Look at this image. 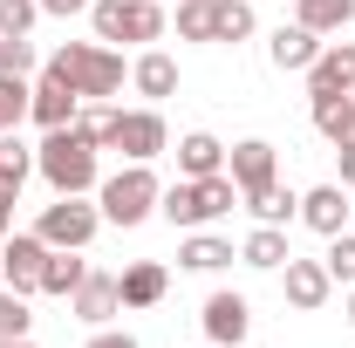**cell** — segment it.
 Returning a JSON list of instances; mask_svg holds the SVG:
<instances>
[{
    "label": "cell",
    "instance_id": "4fadbf2b",
    "mask_svg": "<svg viewBox=\"0 0 355 348\" xmlns=\"http://www.w3.org/2000/svg\"><path fill=\"white\" fill-rule=\"evenodd\" d=\"M314 55H321V35L301 28V21H280V28H273V42H266V62H273V69H287V76H308Z\"/></svg>",
    "mask_w": 355,
    "mask_h": 348
},
{
    "label": "cell",
    "instance_id": "d6986e66",
    "mask_svg": "<svg viewBox=\"0 0 355 348\" xmlns=\"http://www.w3.org/2000/svg\"><path fill=\"white\" fill-rule=\"evenodd\" d=\"M130 82H137V96L164 103V96H178V62L164 55V48H144V55H137V69H130Z\"/></svg>",
    "mask_w": 355,
    "mask_h": 348
},
{
    "label": "cell",
    "instance_id": "52a82bcc",
    "mask_svg": "<svg viewBox=\"0 0 355 348\" xmlns=\"http://www.w3.org/2000/svg\"><path fill=\"white\" fill-rule=\"evenodd\" d=\"M42 266H48V239L42 232H7L0 239V273L14 294H42Z\"/></svg>",
    "mask_w": 355,
    "mask_h": 348
},
{
    "label": "cell",
    "instance_id": "e575fe53",
    "mask_svg": "<svg viewBox=\"0 0 355 348\" xmlns=\"http://www.w3.org/2000/svg\"><path fill=\"white\" fill-rule=\"evenodd\" d=\"M89 348H137V335H123V328H96Z\"/></svg>",
    "mask_w": 355,
    "mask_h": 348
},
{
    "label": "cell",
    "instance_id": "836d02e7",
    "mask_svg": "<svg viewBox=\"0 0 355 348\" xmlns=\"http://www.w3.org/2000/svg\"><path fill=\"white\" fill-rule=\"evenodd\" d=\"M42 21V0H0V35H28Z\"/></svg>",
    "mask_w": 355,
    "mask_h": 348
},
{
    "label": "cell",
    "instance_id": "f35d334b",
    "mask_svg": "<svg viewBox=\"0 0 355 348\" xmlns=\"http://www.w3.org/2000/svg\"><path fill=\"white\" fill-rule=\"evenodd\" d=\"M0 348H35V342H28V335H21V342H0Z\"/></svg>",
    "mask_w": 355,
    "mask_h": 348
},
{
    "label": "cell",
    "instance_id": "9a60e30c",
    "mask_svg": "<svg viewBox=\"0 0 355 348\" xmlns=\"http://www.w3.org/2000/svg\"><path fill=\"white\" fill-rule=\"evenodd\" d=\"M349 198H342V184H314V191H301V225L308 232H321V239H335V232H349Z\"/></svg>",
    "mask_w": 355,
    "mask_h": 348
},
{
    "label": "cell",
    "instance_id": "2e32d148",
    "mask_svg": "<svg viewBox=\"0 0 355 348\" xmlns=\"http://www.w3.org/2000/svg\"><path fill=\"white\" fill-rule=\"evenodd\" d=\"M157 218H171L178 232H198V225H212L205 198H198V177H178V184H164V191H157Z\"/></svg>",
    "mask_w": 355,
    "mask_h": 348
},
{
    "label": "cell",
    "instance_id": "8992f818",
    "mask_svg": "<svg viewBox=\"0 0 355 348\" xmlns=\"http://www.w3.org/2000/svg\"><path fill=\"white\" fill-rule=\"evenodd\" d=\"M110 150H123L130 164H150L157 150H171V130H164L157 110H116V137H110Z\"/></svg>",
    "mask_w": 355,
    "mask_h": 348
},
{
    "label": "cell",
    "instance_id": "ba28073f",
    "mask_svg": "<svg viewBox=\"0 0 355 348\" xmlns=\"http://www.w3.org/2000/svg\"><path fill=\"white\" fill-rule=\"evenodd\" d=\"M308 96H355V42H321L308 62Z\"/></svg>",
    "mask_w": 355,
    "mask_h": 348
},
{
    "label": "cell",
    "instance_id": "44dd1931",
    "mask_svg": "<svg viewBox=\"0 0 355 348\" xmlns=\"http://www.w3.org/2000/svg\"><path fill=\"white\" fill-rule=\"evenodd\" d=\"M308 110H314V130L328 137L335 150L355 143V96H308Z\"/></svg>",
    "mask_w": 355,
    "mask_h": 348
},
{
    "label": "cell",
    "instance_id": "4316f807",
    "mask_svg": "<svg viewBox=\"0 0 355 348\" xmlns=\"http://www.w3.org/2000/svg\"><path fill=\"white\" fill-rule=\"evenodd\" d=\"M253 28H260V14L246 0H212V42H253Z\"/></svg>",
    "mask_w": 355,
    "mask_h": 348
},
{
    "label": "cell",
    "instance_id": "277c9868",
    "mask_svg": "<svg viewBox=\"0 0 355 348\" xmlns=\"http://www.w3.org/2000/svg\"><path fill=\"white\" fill-rule=\"evenodd\" d=\"M89 28H96V42H157L164 35V7L157 0H96Z\"/></svg>",
    "mask_w": 355,
    "mask_h": 348
},
{
    "label": "cell",
    "instance_id": "ffe728a7",
    "mask_svg": "<svg viewBox=\"0 0 355 348\" xmlns=\"http://www.w3.org/2000/svg\"><path fill=\"white\" fill-rule=\"evenodd\" d=\"M83 280H89V260L76 253V246H48V266H42V294L69 301V294H76Z\"/></svg>",
    "mask_w": 355,
    "mask_h": 348
},
{
    "label": "cell",
    "instance_id": "5b68a950",
    "mask_svg": "<svg viewBox=\"0 0 355 348\" xmlns=\"http://www.w3.org/2000/svg\"><path fill=\"white\" fill-rule=\"evenodd\" d=\"M96 225H103V212L89 205L83 191H76V198H55V205H42V218H35V232H42L48 246H76V253L96 239Z\"/></svg>",
    "mask_w": 355,
    "mask_h": 348
},
{
    "label": "cell",
    "instance_id": "6da1fadb",
    "mask_svg": "<svg viewBox=\"0 0 355 348\" xmlns=\"http://www.w3.org/2000/svg\"><path fill=\"white\" fill-rule=\"evenodd\" d=\"M35 171L48 177L55 198H76V191H96V184H103V177H96V143H89L76 123L42 130V143H35Z\"/></svg>",
    "mask_w": 355,
    "mask_h": 348
},
{
    "label": "cell",
    "instance_id": "1f68e13d",
    "mask_svg": "<svg viewBox=\"0 0 355 348\" xmlns=\"http://www.w3.org/2000/svg\"><path fill=\"white\" fill-rule=\"evenodd\" d=\"M28 96H35V89L21 82V76H0V130H21V116H28Z\"/></svg>",
    "mask_w": 355,
    "mask_h": 348
},
{
    "label": "cell",
    "instance_id": "30bf717a",
    "mask_svg": "<svg viewBox=\"0 0 355 348\" xmlns=\"http://www.w3.org/2000/svg\"><path fill=\"white\" fill-rule=\"evenodd\" d=\"M69 307H76V321H89V328H110V321L123 314V287H116V273H96V266H89V280L69 294Z\"/></svg>",
    "mask_w": 355,
    "mask_h": 348
},
{
    "label": "cell",
    "instance_id": "484cf974",
    "mask_svg": "<svg viewBox=\"0 0 355 348\" xmlns=\"http://www.w3.org/2000/svg\"><path fill=\"white\" fill-rule=\"evenodd\" d=\"M294 21L314 28V35H342L355 21V0H294Z\"/></svg>",
    "mask_w": 355,
    "mask_h": 348
},
{
    "label": "cell",
    "instance_id": "3957f363",
    "mask_svg": "<svg viewBox=\"0 0 355 348\" xmlns=\"http://www.w3.org/2000/svg\"><path fill=\"white\" fill-rule=\"evenodd\" d=\"M157 177H150V164H123L116 177H103L96 184V212L110 218V225H144V218L157 212Z\"/></svg>",
    "mask_w": 355,
    "mask_h": 348
},
{
    "label": "cell",
    "instance_id": "5bb4252c",
    "mask_svg": "<svg viewBox=\"0 0 355 348\" xmlns=\"http://www.w3.org/2000/svg\"><path fill=\"white\" fill-rule=\"evenodd\" d=\"M76 110H83V96L62 82V76L42 69V82H35V96H28V116H35L42 130H62V123H76Z\"/></svg>",
    "mask_w": 355,
    "mask_h": 348
},
{
    "label": "cell",
    "instance_id": "9c48e42d",
    "mask_svg": "<svg viewBox=\"0 0 355 348\" xmlns=\"http://www.w3.org/2000/svg\"><path fill=\"white\" fill-rule=\"evenodd\" d=\"M273 171H280V157H273V143H266V137H246V143H232V150H225V177L239 184V198H246V191H260V184H273Z\"/></svg>",
    "mask_w": 355,
    "mask_h": 348
},
{
    "label": "cell",
    "instance_id": "ab89813d",
    "mask_svg": "<svg viewBox=\"0 0 355 348\" xmlns=\"http://www.w3.org/2000/svg\"><path fill=\"white\" fill-rule=\"evenodd\" d=\"M349 321H355V287H349Z\"/></svg>",
    "mask_w": 355,
    "mask_h": 348
},
{
    "label": "cell",
    "instance_id": "7a4b0ae2",
    "mask_svg": "<svg viewBox=\"0 0 355 348\" xmlns=\"http://www.w3.org/2000/svg\"><path fill=\"white\" fill-rule=\"evenodd\" d=\"M42 69L62 76L76 96H116V89H123V55H116L110 42H62Z\"/></svg>",
    "mask_w": 355,
    "mask_h": 348
},
{
    "label": "cell",
    "instance_id": "603a6c76",
    "mask_svg": "<svg viewBox=\"0 0 355 348\" xmlns=\"http://www.w3.org/2000/svg\"><path fill=\"white\" fill-rule=\"evenodd\" d=\"M246 212L260 218V225H287V218H301V191H287V184L273 177L260 191H246Z\"/></svg>",
    "mask_w": 355,
    "mask_h": 348
},
{
    "label": "cell",
    "instance_id": "e0dca14e",
    "mask_svg": "<svg viewBox=\"0 0 355 348\" xmlns=\"http://www.w3.org/2000/svg\"><path fill=\"white\" fill-rule=\"evenodd\" d=\"M116 287H123V307H157L164 294H171V273H164L157 260H137V266L116 273Z\"/></svg>",
    "mask_w": 355,
    "mask_h": 348
},
{
    "label": "cell",
    "instance_id": "8fae6325",
    "mask_svg": "<svg viewBox=\"0 0 355 348\" xmlns=\"http://www.w3.org/2000/svg\"><path fill=\"white\" fill-rule=\"evenodd\" d=\"M246 328H253L246 294H232V287H225V294L205 301V342H212V348H239V342H246Z\"/></svg>",
    "mask_w": 355,
    "mask_h": 348
},
{
    "label": "cell",
    "instance_id": "f1b7e54d",
    "mask_svg": "<svg viewBox=\"0 0 355 348\" xmlns=\"http://www.w3.org/2000/svg\"><path fill=\"white\" fill-rule=\"evenodd\" d=\"M28 328H35V314H28V294L0 287V342H21Z\"/></svg>",
    "mask_w": 355,
    "mask_h": 348
},
{
    "label": "cell",
    "instance_id": "cb8c5ba5",
    "mask_svg": "<svg viewBox=\"0 0 355 348\" xmlns=\"http://www.w3.org/2000/svg\"><path fill=\"white\" fill-rule=\"evenodd\" d=\"M239 260L260 266V273H280V266H287V225H253L246 246H239Z\"/></svg>",
    "mask_w": 355,
    "mask_h": 348
},
{
    "label": "cell",
    "instance_id": "7c38bea8",
    "mask_svg": "<svg viewBox=\"0 0 355 348\" xmlns=\"http://www.w3.org/2000/svg\"><path fill=\"white\" fill-rule=\"evenodd\" d=\"M280 287H287V301L301 307V314H314V307H328V294H335L328 266H321V260H294V253H287V266H280Z\"/></svg>",
    "mask_w": 355,
    "mask_h": 348
},
{
    "label": "cell",
    "instance_id": "d6a6232c",
    "mask_svg": "<svg viewBox=\"0 0 355 348\" xmlns=\"http://www.w3.org/2000/svg\"><path fill=\"white\" fill-rule=\"evenodd\" d=\"M0 76H35V48H28V35H0Z\"/></svg>",
    "mask_w": 355,
    "mask_h": 348
},
{
    "label": "cell",
    "instance_id": "83f0119b",
    "mask_svg": "<svg viewBox=\"0 0 355 348\" xmlns=\"http://www.w3.org/2000/svg\"><path fill=\"white\" fill-rule=\"evenodd\" d=\"M321 266H328V280H342V287H355V225L328 239V253H321Z\"/></svg>",
    "mask_w": 355,
    "mask_h": 348
},
{
    "label": "cell",
    "instance_id": "4dcf8cb0",
    "mask_svg": "<svg viewBox=\"0 0 355 348\" xmlns=\"http://www.w3.org/2000/svg\"><path fill=\"white\" fill-rule=\"evenodd\" d=\"M178 42H212V0H178Z\"/></svg>",
    "mask_w": 355,
    "mask_h": 348
},
{
    "label": "cell",
    "instance_id": "ac0fdd59",
    "mask_svg": "<svg viewBox=\"0 0 355 348\" xmlns=\"http://www.w3.org/2000/svg\"><path fill=\"white\" fill-rule=\"evenodd\" d=\"M225 171V143L212 130H191V137H178V177H212Z\"/></svg>",
    "mask_w": 355,
    "mask_h": 348
},
{
    "label": "cell",
    "instance_id": "7402d4cb",
    "mask_svg": "<svg viewBox=\"0 0 355 348\" xmlns=\"http://www.w3.org/2000/svg\"><path fill=\"white\" fill-rule=\"evenodd\" d=\"M178 266H191V273H219V266H232V239H219V232H184V246H178Z\"/></svg>",
    "mask_w": 355,
    "mask_h": 348
},
{
    "label": "cell",
    "instance_id": "d4e9b609",
    "mask_svg": "<svg viewBox=\"0 0 355 348\" xmlns=\"http://www.w3.org/2000/svg\"><path fill=\"white\" fill-rule=\"evenodd\" d=\"M28 177H35V143H21V130H0V191L21 198Z\"/></svg>",
    "mask_w": 355,
    "mask_h": 348
},
{
    "label": "cell",
    "instance_id": "74e56055",
    "mask_svg": "<svg viewBox=\"0 0 355 348\" xmlns=\"http://www.w3.org/2000/svg\"><path fill=\"white\" fill-rule=\"evenodd\" d=\"M14 232V191H0V239Z\"/></svg>",
    "mask_w": 355,
    "mask_h": 348
},
{
    "label": "cell",
    "instance_id": "8d00e7d4",
    "mask_svg": "<svg viewBox=\"0 0 355 348\" xmlns=\"http://www.w3.org/2000/svg\"><path fill=\"white\" fill-rule=\"evenodd\" d=\"M335 164H342V191H355V143H342V150H335Z\"/></svg>",
    "mask_w": 355,
    "mask_h": 348
},
{
    "label": "cell",
    "instance_id": "60d3db41",
    "mask_svg": "<svg viewBox=\"0 0 355 348\" xmlns=\"http://www.w3.org/2000/svg\"><path fill=\"white\" fill-rule=\"evenodd\" d=\"M349 225H355V212H349Z\"/></svg>",
    "mask_w": 355,
    "mask_h": 348
},
{
    "label": "cell",
    "instance_id": "d590c367",
    "mask_svg": "<svg viewBox=\"0 0 355 348\" xmlns=\"http://www.w3.org/2000/svg\"><path fill=\"white\" fill-rule=\"evenodd\" d=\"M89 7H96V0H42V14H62V21H69V14H89Z\"/></svg>",
    "mask_w": 355,
    "mask_h": 348
},
{
    "label": "cell",
    "instance_id": "f546056e",
    "mask_svg": "<svg viewBox=\"0 0 355 348\" xmlns=\"http://www.w3.org/2000/svg\"><path fill=\"white\" fill-rule=\"evenodd\" d=\"M76 130H83L96 150H110V137H116V110H103V103H83V110H76Z\"/></svg>",
    "mask_w": 355,
    "mask_h": 348
}]
</instances>
